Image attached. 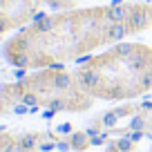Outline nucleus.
I'll list each match as a JSON object with an SVG mask.
<instances>
[{
    "mask_svg": "<svg viewBox=\"0 0 152 152\" xmlns=\"http://www.w3.org/2000/svg\"><path fill=\"white\" fill-rule=\"evenodd\" d=\"M152 27V5L116 2L87 9L58 11L38 18L7 38L5 61L20 69H43L76 61L99 47L116 45L123 38Z\"/></svg>",
    "mask_w": 152,
    "mask_h": 152,
    "instance_id": "obj_1",
    "label": "nucleus"
},
{
    "mask_svg": "<svg viewBox=\"0 0 152 152\" xmlns=\"http://www.w3.org/2000/svg\"><path fill=\"white\" fill-rule=\"evenodd\" d=\"M74 72L94 99H137L152 92V47L143 43H116L107 52L83 61Z\"/></svg>",
    "mask_w": 152,
    "mask_h": 152,
    "instance_id": "obj_2",
    "label": "nucleus"
},
{
    "mask_svg": "<svg viewBox=\"0 0 152 152\" xmlns=\"http://www.w3.org/2000/svg\"><path fill=\"white\" fill-rule=\"evenodd\" d=\"M27 105L31 112L47 107L49 112H85L92 107L94 96L85 92L76 72L61 65L43 67L18 83H5L0 90V110L7 114L16 105Z\"/></svg>",
    "mask_w": 152,
    "mask_h": 152,
    "instance_id": "obj_3",
    "label": "nucleus"
},
{
    "mask_svg": "<svg viewBox=\"0 0 152 152\" xmlns=\"http://www.w3.org/2000/svg\"><path fill=\"white\" fill-rule=\"evenodd\" d=\"M47 0H0V31H14L36 23Z\"/></svg>",
    "mask_w": 152,
    "mask_h": 152,
    "instance_id": "obj_4",
    "label": "nucleus"
},
{
    "mask_svg": "<svg viewBox=\"0 0 152 152\" xmlns=\"http://www.w3.org/2000/svg\"><path fill=\"white\" fill-rule=\"evenodd\" d=\"M76 2H81V0H47V7H52L54 11H69L74 9Z\"/></svg>",
    "mask_w": 152,
    "mask_h": 152,
    "instance_id": "obj_5",
    "label": "nucleus"
},
{
    "mask_svg": "<svg viewBox=\"0 0 152 152\" xmlns=\"http://www.w3.org/2000/svg\"><path fill=\"white\" fill-rule=\"evenodd\" d=\"M87 143H90V137H87V134H74V139H72V148H74V150H83Z\"/></svg>",
    "mask_w": 152,
    "mask_h": 152,
    "instance_id": "obj_6",
    "label": "nucleus"
}]
</instances>
